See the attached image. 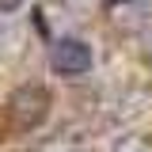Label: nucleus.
Instances as JSON below:
<instances>
[{
  "instance_id": "nucleus-2",
  "label": "nucleus",
  "mask_w": 152,
  "mask_h": 152,
  "mask_svg": "<svg viewBox=\"0 0 152 152\" xmlns=\"http://www.w3.org/2000/svg\"><path fill=\"white\" fill-rule=\"evenodd\" d=\"M91 46L88 42H80V38H61L53 46V53H50V65H53V72L61 76H84L91 69Z\"/></svg>"
},
{
  "instance_id": "nucleus-3",
  "label": "nucleus",
  "mask_w": 152,
  "mask_h": 152,
  "mask_svg": "<svg viewBox=\"0 0 152 152\" xmlns=\"http://www.w3.org/2000/svg\"><path fill=\"white\" fill-rule=\"evenodd\" d=\"M114 152H148V145H145V137L129 133V137H122V141L114 145Z\"/></svg>"
},
{
  "instance_id": "nucleus-4",
  "label": "nucleus",
  "mask_w": 152,
  "mask_h": 152,
  "mask_svg": "<svg viewBox=\"0 0 152 152\" xmlns=\"http://www.w3.org/2000/svg\"><path fill=\"white\" fill-rule=\"evenodd\" d=\"M145 57H148V65H152V31L145 34Z\"/></svg>"
},
{
  "instance_id": "nucleus-5",
  "label": "nucleus",
  "mask_w": 152,
  "mask_h": 152,
  "mask_svg": "<svg viewBox=\"0 0 152 152\" xmlns=\"http://www.w3.org/2000/svg\"><path fill=\"white\" fill-rule=\"evenodd\" d=\"M19 0H0V8H4V12H8V8H15Z\"/></svg>"
},
{
  "instance_id": "nucleus-1",
  "label": "nucleus",
  "mask_w": 152,
  "mask_h": 152,
  "mask_svg": "<svg viewBox=\"0 0 152 152\" xmlns=\"http://www.w3.org/2000/svg\"><path fill=\"white\" fill-rule=\"evenodd\" d=\"M8 114H12V122H15L19 129H38L46 122V114H50V95H46V88L23 84L8 99Z\"/></svg>"
}]
</instances>
